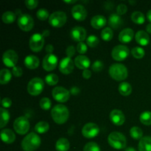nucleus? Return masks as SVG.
I'll return each instance as SVG.
<instances>
[{
	"label": "nucleus",
	"instance_id": "nucleus-33",
	"mask_svg": "<svg viewBox=\"0 0 151 151\" xmlns=\"http://www.w3.org/2000/svg\"><path fill=\"white\" fill-rule=\"evenodd\" d=\"M50 129V125L48 122L45 121H40L35 125V131L38 134H45Z\"/></svg>",
	"mask_w": 151,
	"mask_h": 151
},
{
	"label": "nucleus",
	"instance_id": "nucleus-14",
	"mask_svg": "<svg viewBox=\"0 0 151 151\" xmlns=\"http://www.w3.org/2000/svg\"><path fill=\"white\" fill-rule=\"evenodd\" d=\"M58 60L57 56L54 54H47L43 59L42 66L44 70L47 72L52 71L57 67Z\"/></svg>",
	"mask_w": 151,
	"mask_h": 151
},
{
	"label": "nucleus",
	"instance_id": "nucleus-9",
	"mask_svg": "<svg viewBox=\"0 0 151 151\" xmlns=\"http://www.w3.org/2000/svg\"><path fill=\"white\" fill-rule=\"evenodd\" d=\"M130 50L126 46L117 45L113 48L111 51V56L114 60L116 61H122L125 60L129 56Z\"/></svg>",
	"mask_w": 151,
	"mask_h": 151
},
{
	"label": "nucleus",
	"instance_id": "nucleus-24",
	"mask_svg": "<svg viewBox=\"0 0 151 151\" xmlns=\"http://www.w3.org/2000/svg\"><path fill=\"white\" fill-rule=\"evenodd\" d=\"M136 41L141 46H147L150 42L148 33L144 30H139L135 35Z\"/></svg>",
	"mask_w": 151,
	"mask_h": 151
},
{
	"label": "nucleus",
	"instance_id": "nucleus-34",
	"mask_svg": "<svg viewBox=\"0 0 151 151\" xmlns=\"http://www.w3.org/2000/svg\"><path fill=\"white\" fill-rule=\"evenodd\" d=\"M130 135L134 139H141L143 137V131L140 128L134 126L130 130Z\"/></svg>",
	"mask_w": 151,
	"mask_h": 151
},
{
	"label": "nucleus",
	"instance_id": "nucleus-10",
	"mask_svg": "<svg viewBox=\"0 0 151 151\" xmlns=\"http://www.w3.org/2000/svg\"><path fill=\"white\" fill-rule=\"evenodd\" d=\"M18 26L22 30L29 32L33 28L34 20L32 16L29 14H21L18 18Z\"/></svg>",
	"mask_w": 151,
	"mask_h": 151
},
{
	"label": "nucleus",
	"instance_id": "nucleus-17",
	"mask_svg": "<svg viewBox=\"0 0 151 151\" xmlns=\"http://www.w3.org/2000/svg\"><path fill=\"white\" fill-rule=\"evenodd\" d=\"M110 120L114 125L116 126H121L125 121V116L123 112L119 109H114L110 113Z\"/></svg>",
	"mask_w": 151,
	"mask_h": 151
},
{
	"label": "nucleus",
	"instance_id": "nucleus-54",
	"mask_svg": "<svg viewBox=\"0 0 151 151\" xmlns=\"http://www.w3.org/2000/svg\"><path fill=\"white\" fill-rule=\"evenodd\" d=\"M146 32H147V33L151 34V23L148 24L146 26Z\"/></svg>",
	"mask_w": 151,
	"mask_h": 151
},
{
	"label": "nucleus",
	"instance_id": "nucleus-30",
	"mask_svg": "<svg viewBox=\"0 0 151 151\" xmlns=\"http://www.w3.org/2000/svg\"><path fill=\"white\" fill-rule=\"evenodd\" d=\"M131 20L137 24H142L145 22V17L142 12L134 11L131 14Z\"/></svg>",
	"mask_w": 151,
	"mask_h": 151
},
{
	"label": "nucleus",
	"instance_id": "nucleus-46",
	"mask_svg": "<svg viewBox=\"0 0 151 151\" xmlns=\"http://www.w3.org/2000/svg\"><path fill=\"white\" fill-rule=\"evenodd\" d=\"M128 11V7L125 4H119L116 7V13L119 16L125 14Z\"/></svg>",
	"mask_w": 151,
	"mask_h": 151
},
{
	"label": "nucleus",
	"instance_id": "nucleus-6",
	"mask_svg": "<svg viewBox=\"0 0 151 151\" xmlns=\"http://www.w3.org/2000/svg\"><path fill=\"white\" fill-rule=\"evenodd\" d=\"M29 122L25 116H19L13 122V128L17 134L24 135L29 130Z\"/></svg>",
	"mask_w": 151,
	"mask_h": 151
},
{
	"label": "nucleus",
	"instance_id": "nucleus-42",
	"mask_svg": "<svg viewBox=\"0 0 151 151\" xmlns=\"http://www.w3.org/2000/svg\"><path fill=\"white\" fill-rule=\"evenodd\" d=\"M83 151H101L98 145L94 142H88L83 147Z\"/></svg>",
	"mask_w": 151,
	"mask_h": 151
},
{
	"label": "nucleus",
	"instance_id": "nucleus-58",
	"mask_svg": "<svg viewBox=\"0 0 151 151\" xmlns=\"http://www.w3.org/2000/svg\"><path fill=\"white\" fill-rule=\"evenodd\" d=\"M129 3L130 4H136V1H129Z\"/></svg>",
	"mask_w": 151,
	"mask_h": 151
},
{
	"label": "nucleus",
	"instance_id": "nucleus-53",
	"mask_svg": "<svg viewBox=\"0 0 151 151\" xmlns=\"http://www.w3.org/2000/svg\"><path fill=\"white\" fill-rule=\"evenodd\" d=\"M50 30H48V29H45V30L43 31L42 32V35L44 37H48L49 35H50Z\"/></svg>",
	"mask_w": 151,
	"mask_h": 151
},
{
	"label": "nucleus",
	"instance_id": "nucleus-15",
	"mask_svg": "<svg viewBox=\"0 0 151 151\" xmlns=\"http://www.w3.org/2000/svg\"><path fill=\"white\" fill-rule=\"evenodd\" d=\"M87 32L85 28L80 26H76L72 28L70 31V36L72 40L77 42H83L85 39H86Z\"/></svg>",
	"mask_w": 151,
	"mask_h": 151
},
{
	"label": "nucleus",
	"instance_id": "nucleus-49",
	"mask_svg": "<svg viewBox=\"0 0 151 151\" xmlns=\"http://www.w3.org/2000/svg\"><path fill=\"white\" fill-rule=\"evenodd\" d=\"M1 106L4 109H7V108H10L12 105V100H10L8 97H4L1 100Z\"/></svg>",
	"mask_w": 151,
	"mask_h": 151
},
{
	"label": "nucleus",
	"instance_id": "nucleus-56",
	"mask_svg": "<svg viewBox=\"0 0 151 151\" xmlns=\"http://www.w3.org/2000/svg\"><path fill=\"white\" fill-rule=\"evenodd\" d=\"M125 151H137V150H136V149H134L133 147H127Z\"/></svg>",
	"mask_w": 151,
	"mask_h": 151
},
{
	"label": "nucleus",
	"instance_id": "nucleus-11",
	"mask_svg": "<svg viewBox=\"0 0 151 151\" xmlns=\"http://www.w3.org/2000/svg\"><path fill=\"white\" fill-rule=\"evenodd\" d=\"M29 46L32 52H38L41 51L44 46V37L42 34H33L29 40Z\"/></svg>",
	"mask_w": 151,
	"mask_h": 151
},
{
	"label": "nucleus",
	"instance_id": "nucleus-25",
	"mask_svg": "<svg viewBox=\"0 0 151 151\" xmlns=\"http://www.w3.org/2000/svg\"><path fill=\"white\" fill-rule=\"evenodd\" d=\"M122 22L123 21L122 18L117 13H112L109 18V24L113 29H118L122 25Z\"/></svg>",
	"mask_w": 151,
	"mask_h": 151
},
{
	"label": "nucleus",
	"instance_id": "nucleus-48",
	"mask_svg": "<svg viewBox=\"0 0 151 151\" xmlns=\"http://www.w3.org/2000/svg\"><path fill=\"white\" fill-rule=\"evenodd\" d=\"M75 52H76V49L74 46L71 45L66 48V54L67 55L68 58H72V56H74V55L75 54Z\"/></svg>",
	"mask_w": 151,
	"mask_h": 151
},
{
	"label": "nucleus",
	"instance_id": "nucleus-2",
	"mask_svg": "<svg viewBox=\"0 0 151 151\" xmlns=\"http://www.w3.org/2000/svg\"><path fill=\"white\" fill-rule=\"evenodd\" d=\"M41 139L39 136L31 132L25 136L22 141V148L24 151H35L41 145Z\"/></svg>",
	"mask_w": 151,
	"mask_h": 151
},
{
	"label": "nucleus",
	"instance_id": "nucleus-16",
	"mask_svg": "<svg viewBox=\"0 0 151 151\" xmlns=\"http://www.w3.org/2000/svg\"><path fill=\"white\" fill-rule=\"evenodd\" d=\"M75 66V62L70 58H63L59 63V70L62 74L69 75L74 70Z\"/></svg>",
	"mask_w": 151,
	"mask_h": 151
},
{
	"label": "nucleus",
	"instance_id": "nucleus-18",
	"mask_svg": "<svg viewBox=\"0 0 151 151\" xmlns=\"http://www.w3.org/2000/svg\"><path fill=\"white\" fill-rule=\"evenodd\" d=\"M72 15L75 20L82 22L87 17V10L84 6L81 4H76L72 7Z\"/></svg>",
	"mask_w": 151,
	"mask_h": 151
},
{
	"label": "nucleus",
	"instance_id": "nucleus-13",
	"mask_svg": "<svg viewBox=\"0 0 151 151\" xmlns=\"http://www.w3.org/2000/svg\"><path fill=\"white\" fill-rule=\"evenodd\" d=\"M2 60L4 64L7 67H15L19 60V56L16 51L13 50H8L3 54Z\"/></svg>",
	"mask_w": 151,
	"mask_h": 151
},
{
	"label": "nucleus",
	"instance_id": "nucleus-51",
	"mask_svg": "<svg viewBox=\"0 0 151 151\" xmlns=\"http://www.w3.org/2000/svg\"><path fill=\"white\" fill-rule=\"evenodd\" d=\"M45 50L47 54H52L53 51H54V47L52 44H47L45 47Z\"/></svg>",
	"mask_w": 151,
	"mask_h": 151
},
{
	"label": "nucleus",
	"instance_id": "nucleus-50",
	"mask_svg": "<svg viewBox=\"0 0 151 151\" xmlns=\"http://www.w3.org/2000/svg\"><path fill=\"white\" fill-rule=\"evenodd\" d=\"M82 76L85 79H89L91 77V72L90 70H88V69H85V70L83 71Z\"/></svg>",
	"mask_w": 151,
	"mask_h": 151
},
{
	"label": "nucleus",
	"instance_id": "nucleus-29",
	"mask_svg": "<svg viewBox=\"0 0 151 151\" xmlns=\"http://www.w3.org/2000/svg\"><path fill=\"white\" fill-rule=\"evenodd\" d=\"M12 78V73L9 69H2L0 72V83L5 85L8 83Z\"/></svg>",
	"mask_w": 151,
	"mask_h": 151
},
{
	"label": "nucleus",
	"instance_id": "nucleus-26",
	"mask_svg": "<svg viewBox=\"0 0 151 151\" xmlns=\"http://www.w3.org/2000/svg\"><path fill=\"white\" fill-rule=\"evenodd\" d=\"M139 151H151V137L146 136L139 140L138 145Z\"/></svg>",
	"mask_w": 151,
	"mask_h": 151
},
{
	"label": "nucleus",
	"instance_id": "nucleus-28",
	"mask_svg": "<svg viewBox=\"0 0 151 151\" xmlns=\"http://www.w3.org/2000/svg\"><path fill=\"white\" fill-rule=\"evenodd\" d=\"M118 91L122 96H129L132 92V86L128 82L120 83L118 86Z\"/></svg>",
	"mask_w": 151,
	"mask_h": 151
},
{
	"label": "nucleus",
	"instance_id": "nucleus-40",
	"mask_svg": "<svg viewBox=\"0 0 151 151\" xmlns=\"http://www.w3.org/2000/svg\"><path fill=\"white\" fill-rule=\"evenodd\" d=\"M36 16L39 20L41 21H46L49 19L50 18V14H49V11L44 8H41L37 11Z\"/></svg>",
	"mask_w": 151,
	"mask_h": 151
},
{
	"label": "nucleus",
	"instance_id": "nucleus-5",
	"mask_svg": "<svg viewBox=\"0 0 151 151\" xmlns=\"http://www.w3.org/2000/svg\"><path fill=\"white\" fill-rule=\"evenodd\" d=\"M44 83L40 78H34L27 84V91L30 95L38 96L43 91Z\"/></svg>",
	"mask_w": 151,
	"mask_h": 151
},
{
	"label": "nucleus",
	"instance_id": "nucleus-8",
	"mask_svg": "<svg viewBox=\"0 0 151 151\" xmlns=\"http://www.w3.org/2000/svg\"><path fill=\"white\" fill-rule=\"evenodd\" d=\"M53 99L59 103H66L70 98L71 93L69 90L62 86H57L52 91Z\"/></svg>",
	"mask_w": 151,
	"mask_h": 151
},
{
	"label": "nucleus",
	"instance_id": "nucleus-4",
	"mask_svg": "<svg viewBox=\"0 0 151 151\" xmlns=\"http://www.w3.org/2000/svg\"><path fill=\"white\" fill-rule=\"evenodd\" d=\"M108 142L111 147L116 150H122L127 145L126 137L122 133L114 131L111 133L108 137Z\"/></svg>",
	"mask_w": 151,
	"mask_h": 151
},
{
	"label": "nucleus",
	"instance_id": "nucleus-52",
	"mask_svg": "<svg viewBox=\"0 0 151 151\" xmlns=\"http://www.w3.org/2000/svg\"><path fill=\"white\" fill-rule=\"evenodd\" d=\"M80 91H80L79 88H78V87L76 86L72 87V88L70 89V93L72 94V95H78V94L80 93Z\"/></svg>",
	"mask_w": 151,
	"mask_h": 151
},
{
	"label": "nucleus",
	"instance_id": "nucleus-21",
	"mask_svg": "<svg viewBox=\"0 0 151 151\" xmlns=\"http://www.w3.org/2000/svg\"><path fill=\"white\" fill-rule=\"evenodd\" d=\"M1 138L3 142L6 144H12L16 139V135L12 130L6 128L1 131Z\"/></svg>",
	"mask_w": 151,
	"mask_h": 151
},
{
	"label": "nucleus",
	"instance_id": "nucleus-39",
	"mask_svg": "<svg viewBox=\"0 0 151 151\" xmlns=\"http://www.w3.org/2000/svg\"><path fill=\"white\" fill-rule=\"evenodd\" d=\"M100 40L96 35H91L86 38V44L91 48H94L98 45Z\"/></svg>",
	"mask_w": 151,
	"mask_h": 151
},
{
	"label": "nucleus",
	"instance_id": "nucleus-36",
	"mask_svg": "<svg viewBox=\"0 0 151 151\" xmlns=\"http://www.w3.org/2000/svg\"><path fill=\"white\" fill-rule=\"evenodd\" d=\"M139 120L143 125H151V111H146L142 112L139 116Z\"/></svg>",
	"mask_w": 151,
	"mask_h": 151
},
{
	"label": "nucleus",
	"instance_id": "nucleus-23",
	"mask_svg": "<svg viewBox=\"0 0 151 151\" xmlns=\"http://www.w3.org/2000/svg\"><path fill=\"white\" fill-rule=\"evenodd\" d=\"M24 65L27 68L29 69H35L38 67L40 64V60L37 56L30 55L25 58L24 59Z\"/></svg>",
	"mask_w": 151,
	"mask_h": 151
},
{
	"label": "nucleus",
	"instance_id": "nucleus-37",
	"mask_svg": "<svg viewBox=\"0 0 151 151\" xmlns=\"http://www.w3.org/2000/svg\"><path fill=\"white\" fill-rule=\"evenodd\" d=\"M131 54L137 59H142L145 55V51L140 47H135L131 50Z\"/></svg>",
	"mask_w": 151,
	"mask_h": 151
},
{
	"label": "nucleus",
	"instance_id": "nucleus-35",
	"mask_svg": "<svg viewBox=\"0 0 151 151\" xmlns=\"http://www.w3.org/2000/svg\"><path fill=\"white\" fill-rule=\"evenodd\" d=\"M114 32L111 27H105L101 31V38L105 41H110L113 38Z\"/></svg>",
	"mask_w": 151,
	"mask_h": 151
},
{
	"label": "nucleus",
	"instance_id": "nucleus-32",
	"mask_svg": "<svg viewBox=\"0 0 151 151\" xmlns=\"http://www.w3.org/2000/svg\"><path fill=\"white\" fill-rule=\"evenodd\" d=\"M16 19V16L13 12L10 11H6L4 12L2 14V16H1V19H2L3 22L6 24H12L13 22H15Z\"/></svg>",
	"mask_w": 151,
	"mask_h": 151
},
{
	"label": "nucleus",
	"instance_id": "nucleus-19",
	"mask_svg": "<svg viewBox=\"0 0 151 151\" xmlns=\"http://www.w3.org/2000/svg\"><path fill=\"white\" fill-rule=\"evenodd\" d=\"M134 35V32L131 28H125L119 32V41L122 44H128L132 41Z\"/></svg>",
	"mask_w": 151,
	"mask_h": 151
},
{
	"label": "nucleus",
	"instance_id": "nucleus-31",
	"mask_svg": "<svg viewBox=\"0 0 151 151\" xmlns=\"http://www.w3.org/2000/svg\"><path fill=\"white\" fill-rule=\"evenodd\" d=\"M0 113H1V121H0V128H3L6 126L10 120V114L8 111L6 110V109L1 107L0 109Z\"/></svg>",
	"mask_w": 151,
	"mask_h": 151
},
{
	"label": "nucleus",
	"instance_id": "nucleus-7",
	"mask_svg": "<svg viewBox=\"0 0 151 151\" xmlns=\"http://www.w3.org/2000/svg\"><path fill=\"white\" fill-rule=\"evenodd\" d=\"M67 20L66 14L63 11H55L50 15L49 23L54 27H61L66 24Z\"/></svg>",
	"mask_w": 151,
	"mask_h": 151
},
{
	"label": "nucleus",
	"instance_id": "nucleus-12",
	"mask_svg": "<svg viewBox=\"0 0 151 151\" xmlns=\"http://www.w3.org/2000/svg\"><path fill=\"white\" fill-rule=\"evenodd\" d=\"M100 128L97 124L94 122H88L83 127L81 133L86 138L92 139L100 134Z\"/></svg>",
	"mask_w": 151,
	"mask_h": 151
},
{
	"label": "nucleus",
	"instance_id": "nucleus-57",
	"mask_svg": "<svg viewBox=\"0 0 151 151\" xmlns=\"http://www.w3.org/2000/svg\"><path fill=\"white\" fill-rule=\"evenodd\" d=\"M63 2L67 3V4H75L77 2V1L76 0H75V1H63Z\"/></svg>",
	"mask_w": 151,
	"mask_h": 151
},
{
	"label": "nucleus",
	"instance_id": "nucleus-3",
	"mask_svg": "<svg viewBox=\"0 0 151 151\" xmlns=\"http://www.w3.org/2000/svg\"><path fill=\"white\" fill-rule=\"evenodd\" d=\"M109 75L112 79L122 81L128 78V72L126 66L122 63H114L109 67Z\"/></svg>",
	"mask_w": 151,
	"mask_h": 151
},
{
	"label": "nucleus",
	"instance_id": "nucleus-47",
	"mask_svg": "<svg viewBox=\"0 0 151 151\" xmlns=\"http://www.w3.org/2000/svg\"><path fill=\"white\" fill-rule=\"evenodd\" d=\"M12 74L14 75L16 78H20L23 75V70H22V68L20 66H15L12 69Z\"/></svg>",
	"mask_w": 151,
	"mask_h": 151
},
{
	"label": "nucleus",
	"instance_id": "nucleus-27",
	"mask_svg": "<svg viewBox=\"0 0 151 151\" xmlns=\"http://www.w3.org/2000/svg\"><path fill=\"white\" fill-rule=\"evenodd\" d=\"M70 147V143L66 138H60L58 139L55 144V148L57 151H68Z\"/></svg>",
	"mask_w": 151,
	"mask_h": 151
},
{
	"label": "nucleus",
	"instance_id": "nucleus-22",
	"mask_svg": "<svg viewBox=\"0 0 151 151\" xmlns=\"http://www.w3.org/2000/svg\"><path fill=\"white\" fill-rule=\"evenodd\" d=\"M106 22H107V21H106L105 16H101V15H97V16H94L91 18V24L94 29H100L106 26Z\"/></svg>",
	"mask_w": 151,
	"mask_h": 151
},
{
	"label": "nucleus",
	"instance_id": "nucleus-43",
	"mask_svg": "<svg viewBox=\"0 0 151 151\" xmlns=\"http://www.w3.org/2000/svg\"><path fill=\"white\" fill-rule=\"evenodd\" d=\"M103 68H104V64L100 60H96L91 65V69L95 72H101L103 69Z\"/></svg>",
	"mask_w": 151,
	"mask_h": 151
},
{
	"label": "nucleus",
	"instance_id": "nucleus-41",
	"mask_svg": "<svg viewBox=\"0 0 151 151\" xmlns=\"http://www.w3.org/2000/svg\"><path fill=\"white\" fill-rule=\"evenodd\" d=\"M40 107L43 109V110H49L52 106V102L50 99L48 97H43L41 100H40Z\"/></svg>",
	"mask_w": 151,
	"mask_h": 151
},
{
	"label": "nucleus",
	"instance_id": "nucleus-55",
	"mask_svg": "<svg viewBox=\"0 0 151 151\" xmlns=\"http://www.w3.org/2000/svg\"><path fill=\"white\" fill-rule=\"evenodd\" d=\"M147 19H148L149 22H150V23H151V9H150V10H149L148 12H147Z\"/></svg>",
	"mask_w": 151,
	"mask_h": 151
},
{
	"label": "nucleus",
	"instance_id": "nucleus-44",
	"mask_svg": "<svg viewBox=\"0 0 151 151\" xmlns=\"http://www.w3.org/2000/svg\"><path fill=\"white\" fill-rule=\"evenodd\" d=\"M77 51L78 53L81 55H83L86 53L87 50H88V47H87V44H86L84 42H80L77 44Z\"/></svg>",
	"mask_w": 151,
	"mask_h": 151
},
{
	"label": "nucleus",
	"instance_id": "nucleus-20",
	"mask_svg": "<svg viewBox=\"0 0 151 151\" xmlns=\"http://www.w3.org/2000/svg\"><path fill=\"white\" fill-rule=\"evenodd\" d=\"M75 65L80 69H88L91 65V62H90L89 58L86 57L83 55H80L77 56L75 59Z\"/></svg>",
	"mask_w": 151,
	"mask_h": 151
},
{
	"label": "nucleus",
	"instance_id": "nucleus-38",
	"mask_svg": "<svg viewBox=\"0 0 151 151\" xmlns=\"http://www.w3.org/2000/svg\"><path fill=\"white\" fill-rule=\"evenodd\" d=\"M59 78L55 74H49L45 77V82L49 86H55L58 83Z\"/></svg>",
	"mask_w": 151,
	"mask_h": 151
},
{
	"label": "nucleus",
	"instance_id": "nucleus-1",
	"mask_svg": "<svg viewBox=\"0 0 151 151\" xmlns=\"http://www.w3.org/2000/svg\"><path fill=\"white\" fill-rule=\"evenodd\" d=\"M51 116L55 123L63 125L69 117V109L62 104L56 105L51 110Z\"/></svg>",
	"mask_w": 151,
	"mask_h": 151
},
{
	"label": "nucleus",
	"instance_id": "nucleus-45",
	"mask_svg": "<svg viewBox=\"0 0 151 151\" xmlns=\"http://www.w3.org/2000/svg\"><path fill=\"white\" fill-rule=\"evenodd\" d=\"M38 4V1L37 0H26L25 1V5L29 10H33L37 7Z\"/></svg>",
	"mask_w": 151,
	"mask_h": 151
}]
</instances>
